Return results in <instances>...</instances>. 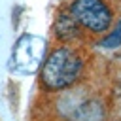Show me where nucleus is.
I'll return each instance as SVG.
<instances>
[{
	"label": "nucleus",
	"instance_id": "1",
	"mask_svg": "<svg viewBox=\"0 0 121 121\" xmlns=\"http://www.w3.org/2000/svg\"><path fill=\"white\" fill-rule=\"evenodd\" d=\"M81 72V57L70 47H57L42 64V81L49 91H62L76 83Z\"/></svg>",
	"mask_w": 121,
	"mask_h": 121
},
{
	"label": "nucleus",
	"instance_id": "2",
	"mask_svg": "<svg viewBox=\"0 0 121 121\" xmlns=\"http://www.w3.org/2000/svg\"><path fill=\"white\" fill-rule=\"evenodd\" d=\"M68 13L78 21V25L95 34L106 32L112 25V9L102 0H74Z\"/></svg>",
	"mask_w": 121,
	"mask_h": 121
},
{
	"label": "nucleus",
	"instance_id": "3",
	"mask_svg": "<svg viewBox=\"0 0 121 121\" xmlns=\"http://www.w3.org/2000/svg\"><path fill=\"white\" fill-rule=\"evenodd\" d=\"M72 119L74 121H104L106 108L96 98H83L72 108Z\"/></svg>",
	"mask_w": 121,
	"mask_h": 121
},
{
	"label": "nucleus",
	"instance_id": "4",
	"mask_svg": "<svg viewBox=\"0 0 121 121\" xmlns=\"http://www.w3.org/2000/svg\"><path fill=\"white\" fill-rule=\"evenodd\" d=\"M76 34H78V21L70 13L62 15L57 21V36L62 40H70V38H76Z\"/></svg>",
	"mask_w": 121,
	"mask_h": 121
},
{
	"label": "nucleus",
	"instance_id": "5",
	"mask_svg": "<svg viewBox=\"0 0 121 121\" xmlns=\"http://www.w3.org/2000/svg\"><path fill=\"white\" fill-rule=\"evenodd\" d=\"M100 45L102 47H106V49H113V47H119L121 45V21L115 25V28L100 42Z\"/></svg>",
	"mask_w": 121,
	"mask_h": 121
},
{
	"label": "nucleus",
	"instance_id": "6",
	"mask_svg": "<svg viewBox=\"0 0 121 121\" xmlns=\"http://www.w3.org/2000/svg\"><path fill=\"white\" fill-rule=\"evenodd\" d=\"M113 110H115L117 117L121 119V83H119V87L113 91Z\"/></svg>",
	"mask_w": 121,
	"mask_h": 121
}]
</instances>
